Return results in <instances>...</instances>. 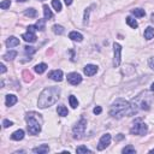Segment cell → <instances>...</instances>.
Segmentation results:
<instances>
[{
    "label": "cell",
    "instance_id": "6da1fadb",
    "mask_svg": "<svg viewBox=\"0 0 154 154\" xmlns=\"http://www.w3.org/2000/svg\"><path fill=\"white\" fill-rule=\"evenodd\" d=\"M60 98V88L58 87H48L42 90V93L39 97L38 106L39 108H47L54 105Z\"/></svg>",
    "mask_w": 154,
    "mask_h": 154
},
{
    "label": "cell",
    "instance_id": "7a4b0ae2",
    "mask_svg": "<svg viewBox=\"0 0 154 154\" xmlns=\"http://www.w3.org/2000/svg\"><path fill=\"white\" fill-rule=\"evenodd\" d=\"M130 113V102L125 99H116V101L111 105L110 116L113 118H123L124 116H129Z\"/></svg>",
    "mask_w": 154,
    "mask_h": 154
},
{
    "label": "cell",
    "instance_id": "3957f363",
    "mask_svg": "<svg viewBox=\"0 0 154 154\" xmlns=\"http://www.w3.org/2000/svg\"><path fill=\"white\" fill-rule=\"evenodd\" d=\"M25 122L30 135H39L42 129V117L36 112H29L25 114Z\"/></svg>",
    "mask_w": 154,
    "mask_h": 154
},
{
    "label": "cell",
    "instance_id": "277c9868",
    "mask_svg": "<svg viewBox=\"0 0 154 154\" xmlns=\"http://www.w3.org/2000/svg\"><path fill=\"white\" fill-rule=\"evenodd\" d=\"M130 133L133 135H137V136H144L147 133H148V127L146 123H143L140 118L136 119L134 122V124L133 127L130 128Z\"/></svg>",
    "mask_w": 154,
    "mask_h": 154
},
{
    "label": "cell",
    "instance_id": "5b68a950",
    "mask_svg": "<svg viewBox=\"0 0 154 154\" xmlns=\"http://www.w3.org/2000/svg\"><path fill=\"white\" fill-rule=\"evenodd\" d=\"M85 129H87V120L84 118H81L72 129V134H74V139L76 140H81L85 133Z\"/></svg>",
    "mask_w": 154,
    "mask_h": 154
},
{
    "label": "cell",
    "instance_id": "8992f818",
    "mask_svg": "<svg viewBox=\"0 0 154 154\" xmlns=\"http://www.w3.org/2000/svg\"><path fill=\"white\" fill-rule=\"evenodd\" d=\"M120 59H122V46L117 42L113 43V66L118 68L120 65Z\"/></svg>",
    "mask_w": 154,
    "mask_h": 154
},
{
    "label": "cell",
    "instance_id": "52a82bcc",
    "mask_svg": "<svg viewBox=\"0 0 154 154\" xmlns=\"http://www.w3.org/2000/svg\"><path fill=\"white\" fill-rule=\"evenodd\" d=\"M111 140H112V137H111V135H110V134H105V135H102V136H101V139L99 140L98 149H99V150H104L105 148H107V147H108V144L111 143Z\"/></svg>",
    "mask_w": 154,
    "mask_h": 154
},
{
    "label": "cell",
    "instance_id": "ba28073f",
    "mask_svg": "<svg viewBox=\"0 0 154 154\" xmlns=\"http://www.w3.org/2000/svg\"><path fill=\"white\" fill-rule=\"evenodd\" d=\"M68 82L72 85H77L82 82V76L77 72H71V74L68 75Z\"/></svg>",
    "mask_w": 154,
    "mask_h": 154
},
{
    "label": "cell",
    "instance_id": "9c48e42d",
    "mask_svg": "<svg viewBox=\"0 0 154 154\" xmlns=\"http://www.w3.org/2000/svg\"><path fill=\"white\" fill-rule=\"evenodd\" d=\"M48 78L55 82H61L63 81V71L61 70H53L48 74Z\"/></svg>",
    "mask_w": 154,
    "mask_h": 154
},
{
    "label": "cell",
    "instance_id": "30bf717a",
    "mask_svg": "<svg viewBox=\"0 0 154 154\" xmlns=\"http://www.w3.org/2000/svg\"><path fill=\"white\" fill-rule=\"evenodd\" d=\"M83 72L87 76H94L98 72V66L94 65V64H87L83 69Z\"/></svg>",
    "mask_w": 154,
    "mask_h": 154
},
{
    "label": "cell",
    "instance_id": "8fae6325",
    "mask_svg": "<svg viewBox=\"0 0 154 154\" xmlns=\"http://www.w3.org/2000/svg\"><path fill=\"white\" fill-rule=\"evenodd\" d=\"M22 39L29 43H33L36 41V35H35V32H27L25 34L22 35Z\"/></svg>",
    "mask_w": 154,
    "mask_h": 154
},
{
    "label": "cell",
    "instance_id": "7c38bea8",
    "mask_svg": "<svg viewBox=\"0 0 154 154\" xmlns=\"http://www.w3.org/2000/svg\"><path fill=\"white\" fill-rule=\"evenodd\" d=\"M33 152L35 154H46V153L49 152V147H48V144H41L39 147L33 148Z\"/></svg>",
    "mask_w": 154,
    "mask_h": 154
},
{
    "label": "cell",
    "instance_id": "4fadbf2b",
    "mask_svg": "<svg viewBox=\"0 0 154 154\" xmlns=\"http://www.w3.org/2000/svg\"><path fill=\"white\" fill-rule=\"evenodd\" d=\"M19 45V39H17L16 36H10L7 40H6V46L9 48H12V47H16Z\"/></svg>",
    "mask_w": 154,
    "mask_h": 154
},
{
    "label": "cell",
    "instance_id": "5bb4252c",
    "mask_svg": "<svg viewBox=\"0 0 154 154\" xmlns=\"http://www.w3.org/2000/svg\"><path fill=\"white\" fill-rule=\"evenodd\" d=\"M17 97L16 95H13V94H9V95H6V99H5V104H6V106H9V107H11V106H13L16 102H17Z\"/></svg>",
    "mask_w": 154,
    "mask_h": 154
},
{
    "label": "cell",
    "instance_id": "9a60e30c",
    "mask_svg": "<svg viewBox=\"0 0 154 154\" xmlns=\"http://www.w3.org/2000/svg\"><path fill=\"white\" fill-rule=\"evenodd\" d=\"M69 38L72 41H76V42H82L83 41V35L81 33H77V32H71L69 34Z\"/></svg>",
    "mask_w": 154,
    "mask_h": 154
},
{
    "label": "cell",
    "instance_id": "2e32d148",
    "mask_svg": "<svg viewBox=\"0 0 154 154\" xmlns=\"http://www.w3.org/2000/svg\"><path fill=\"white\" fill-rule=\"evenodd\" d=\"M11 139H12L13 141H21V140H23V139H24V130L19 129V130L15 131V133L11 135Z\"/></svg>",
    "mask_w": 154,
    "mask_h": 154
},
{
    "label": "cell",
    "instance_id": "e0dca14e",
    "mask_svg": "<svg viewBox=\"0 0 154 154\" xmlns=\"http://www.w3.org/2000/svg\"><path fill=\"white\" fill-rule=\"evenodd\" d=\"M154 38V28L153 27H148L144 30V39L146 40H152Z\"/></svg>",
    "mask_w": 154,
    "mask_h": 154
},
{
    "label": "cell",
    "instance_id": "ac0fdd59",
    "mask_svg": "<svg viewBox=\"0 0 154 154\" xmlns=\"http://www.w3.org/2000/svg\"><path fill=\"white\" fill-rule=\"evenodd\" d=\"M47 68H48V66H47L45 63H41V64H38V65H35L34 70H35V72H36V74L41 75V74H43V72L47 70Z\"/></svg>",
    "mask_w": 154,
    "mask_h": 154
},
{
    "label": "cell",
    "instance_id": "d6986e66",
    "mask_svg": "<svg viewBox=\"0 0 154 154\" xmlns=\"http://www.w3.org/2000/svg\"><path fill=\"white\" fill-rule=\"evenodd\" d=\"M57 112H58V114H59L60 117H66L68 113H69L68 108H66L64 105H59V106L57 107Z\"/></svg>",
    "mask_w": 154,
    "mask_h": 154
},
{
    "label": "cell",
    "instance_id": "ffe728a7",
    "mask_svg": "<svg viewBox=\"0 0 154 154\" xmlns=\"http://www.w3.org/2000/svg\"><path fill=\"white\" fill-rule=\"evenodd\" d=\"M24 15H25L27 17H29V18H34V17H36L38 12H36V10H35V9L30 7V9H27V10L24 11Z\"/></svg>",
    "mask_w": 154,
    "mask_h": 154
},
{
    "label": "cell",
    "instance_id": "44dd1931",
    "mask_svg": "<svg viewBox=\"0 0 154 154\" xmlns=\"http://www.w3.org/2000/svg\"><path fill=\"white\" fill-rule=\"evenodd\" d=\"M131 13H133L135 17L141 18V17H143V16L146 15V11H144L143 9H134V10H131Z\"/></svg>",
    "mask_w": 154,
    "mask_h": 154
},
{
    "label": "cell",
    "instance_id": "7402d4cb",
    "mask_svg": "<svg viewBox=\"0 0 154 154\" xmlns=\"http://www.w3.org/2000/svg\"><path fill=\"white\" fill-rule=\"evenodd\" d=\"M127 24L130 27V28H133V29H136L137 27H139V23L136 22V19H134L133 17H127Z\"/></svg>",
    "mask_w": 154,
    "mask_h": 154
},
{
    "label": "cell",
    "instance_id": "603a6c76",
    "mask_svg": "<svg viewBox=\"0 0 154 154\" xmlns=\"http://www.w3.org/2000/svg\"><path fill=\"white\" fill-rule=\"evenodd\" d=\"M35 27H36L38 30H40V32H43V30L46 29V19L45 18L43 19H39L38 23L35 24Z\"/></svg>",
    "mask_w": 154,
    "mask_h": 154
},
{
    "label": "cell",
    "instance_id": "cb8c5ba5",
    "mask_svg": "<svg viewBox=\"0 0 154 154\" xmlns=\"http://www.w3.org/2000/svg\"><path fill=\"white\" fill-rule=\"evenodd\" d=\"M43 15H45L46 21H48V19H51L53 17V13H52V11L49 10V7L47 5H43Z\"/></svg>",
    "mask_w": 154,
    "mask_h": 154
},
{
    "label": "cell",
    "instance_id": "d4e9b609",
    "mask_svg": "<svg viewBox=\"0 0 154 154\" xmlns=\"http://www.w3.org/2000/svg\"><path fill=\"white\" fill-rule=\"evenodd\" d=\"M16 57H17V52L16 51H9L7 53H5L4 59L5 60H13Z\"/></svg>",
    "mask_w": 154,
    "mask_h": 154
},
{
    "label": "cell",
    "instance_id": "484cf974",
    "mask_svg": "<svg viewBox=\"0 0 154 154\" xmlns=\"http://www.w3.org/2000/svg\"><path fill=\"white\" fill-rule=\"evenodd\" d=\"M69 102H70V106L72 108H77L78 107V100H77V98L75 95H70L69 97Z\"/></svg>",
    "mask_w": 154,
    "mask_h": 154
},
{
    "label": "cell",
    "instance_id": "4316f807",
    "mask_svg": "<svg viewBox=\"0 0 154 154\" xmlns=\"http://www.w3.org/2000/svg\"><path fill=\"white\" fill-rule=\"evenodd\" d=\"M52 29H53V33L57 34V35H61V34L64 33V28L61 27V25H58V24H54L52 27Z\"/></svg>",
    "mask_w": 154,
    "mask_h": 154
},
{
    "label": "cell",
    "instance_id": "83f0119b",
    "mask_svg": "<svg viewBox=\"0 0 154 154\" xmlns=\"http://www.w3.org/2000/svg\"><path fill=\"white\" fill-rule=\"evenodd\" d=\"M122 153L123 154H136V149L133 146H127V147L123 148Z\"/></svg>",
    "mask_w": 154,
    "mask_h": 154
},
{
    "label": "cell",
    "instance_id": "f1b7e54d",
    "mask_svg": "<svg viewBox=\"0 0 154 154\" xmlns=\"http://www.w3.org/2000/svg\"><path fill=\"white\" fill-rule=\"evenodd\" d=\"M52 6L54 7V10L57 12H60L61 11V3L59 0H52Z\"/></svg>",
    "mask_w": 154,
    "mask_h": 154
},
{
    "label": "cell",
    "instance_id": "f546056e",
    "mask_svg": "<svg viewBox=\"0 0 154 154\" xmlns=\"http://www.w3.org/2000/svg\"><path fill=\"white\" fill-rule=\"evenodd\" d=\"M90 9H91V7H88V9H85V11H84V16H83V24H84V25H87V24H88V22H89V13H90Z\"/></svg>",
    "mask_w": 154,
    "mask_h": 154
},
{
    "label": "cell",
    "instance_id": "4dcf8cb0",
    "mask_svg": "<svg viewBox=\"0 0 154 154\" xmlns=\"http://www.w3.org/2000/svg\"><path fill=\"white\" fill-rule=\"evenodd\" d=\"M76 153H77V154H81V153H91V150L88 149V148L84 147V146H80V147L76 148Z\"/></svg>",
    "mask_w": 154,
    "mask_h": 154
},
{
    "label": "cell",
    "instance_id": "1f68e13d",
    "mask_svg": "<svg viewBox=\"0 0 154 154\" xmlns=\"http://www.w3.org/2000/svg\"><path fill=\"white\" fill-rule=\"evenodd\" d=\"M11 6V0H3L1 3H0V7H1L3 10H6Z\"/></svg>",
    "mask_w": 154,
    "mask_h": 154
},
{
    "label": "cell",
    "instance_id": "d6a6232c",
    "mask_svg": "<svg viewBox=\"0 0 154 154\" xmlns=\"http://www.w3.org/2000/svg\"><path fill=\"white\" fill-rule=\"evenodd\" d=\"M24 52H25L27 54H29V55H32V54H34V53L36 52V49H35L34 47H32V46H25V47H24Z\"/></svg>",
    "mask_w": 154,
    "mask_h": 154
},
{
    "label": "cell",
    "instance_id": "836d02e7",
    "mask_svg": "<svg viewBox=\"0 0 154 154\" xmlns=\"http://www.w3.org/2000/svg\"><path fill=\"white\" fill-rule=\"evenodd\" d=\"M23 75L25 76V77H24V81H25V82H29V81H32V80H33V75L30 74V72H28V71H24V72H23Z\"/></svg>",
    "mask_w": 154,
    "mask_h": 154
},
{
    "label": "cell",
    "instance_id": "e575fe53",
    "mask_svg": "<svg viewBox=\"0 0 154 154\" xmlns=\"http://www.w3.org/2000/svg\"><path fill=\"white\" fill-rule=\"evenodd\" d=\"M12 125H13V122H11L9 119H4V122H3V127L4 128H10Z\"/></svg>",
    "mask_w": 154,
    "mask_h": 154
},
{
    "label": "cell",
    "instance_id": "d590c367",
    "mask_svg": "<svg viewBox=\"0 0 154 154\" xmlns=\"http://www.w3.org/2000/svg\"><path fill=\"white\" fill-rule=\"evenodd\" d=\"M148 65H149V68L154 71V57L149 58V60H148Z\"/></svg>",
    "mask_w": 154,
    "mask_h": 154
},
{
    "label": "cell",
    "instance_id": "8d00e7d4",
    "mask_svg": "<svg viewBox=\"0 0 154 154\" xmlns=\"http://www.w3.org/2000/svg\"><path fill=\"white\" fill-rule=\"evenodd\" d=\"M93 112H94V114H100V113L102 112V108H101V106H97V107H94Z\"/></svg>",
    "mask_w": 154,
    "mask_h": 154
},
{
    "label": "cell",
    "instance_id": "74e56055",
    "mask_svg": "<svg viewBox=\"0 0 154 154\" xmlns=\"http://www.w3.org/2000/svg\"><path fill=\"white\" fill-rule=\"evenodd\" d=\"M0 68H1V69H0V72H1V74H5L6 72V66L4 64H0Z\"/></svg>",
    "mask_w": 154,
    "mask_h": 154
},
{
    "label": "cell",
    "instance_id": "f35d334b",
    "mask_svg": "<svg viewBox=\"0 0 154 154\" xmlns=\"http://www.w3.org/2000/svg\"><path fill=\"white\" fill-rule=\"evenodd\" d=\"M64 1H65V4H66L68 6H70V5L72 4V0H64Z\"/></svg>",
    "mask_w": 154,
    "mask_h": 154
},
{
    "label": "cell",
    "instance_id": "ab89813d",
    "mask_svg": "<svg viewBox=\"0 0 154 154\" xmlns=\"http://www.w3.org/2000/svg\"><path fill=\"white\" fill-rule=\"evenodd\" d=\"M150 89H152V91H154V82H153L152 85H150Z\"/></svg>",
    "mask_w": 154,
    "mask_h": 154
},
{
    "label": "cell",
    "instance_id": "60d3db41",
    "mask_svg": "<svg viewBox=\"0 0 154 154\" xmlns=\"http://www.w3.org/2000/svg\"><path fill=\"white\" fill-rule=\"evenodd\" d=\"M17 1H18V3H19V1H21V3H24V1H27V0H17Z\"/></svg>",
    "mask_w": 154,
    "mask_h": 154
},
{
    "label": "cell",
    "instance_id": "b9f144b4",
    "mask_svg": "<svg viewBox=\"0 0 154 154\" xmlns=\"http://www.w3.org/2000/svg\"><path fill=\"white\" fill-rule=\"evenodd\" d=\"M149 153H154V148H153V149H150V150H149Z\"/></svg>",
    "mask_w": 154,
    "mask_h": 154
},
{
    "label": "cell",
    "instance_id": "7bdbcfd3",
    "mask_svg": "<svg viewBox=\"0 0 154 154\" xmlns=\"http://www.w3.org/2000/svg\"><path fill=\"white\" fill-rule=\"evenodd\" d=\"M39 1H45V0H39Z\"/></svg>",
    "mask_w": 154,
    "mask_h": 154
}]
</instances>
